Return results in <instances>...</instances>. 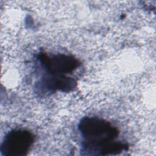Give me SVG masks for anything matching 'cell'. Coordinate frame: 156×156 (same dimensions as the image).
Here are the masks:
<instances>
[{
	"instance_id": "1",
	"label": "cell",
	"mask_w": 156,
	"mask_h": 156,
	"mask_svg": "<svg viewBox=\"0 0 156 156\" xmlns=\"http://www.w3.org/2000/svg\"><path fill=\"white\" fill-rule=\"evenodd\" d=\"M78 129L83 138V155H116L127 150L128 145L115 140L119 131L110 122L99 117H84Z\"/></svg>"
},
{
	"instance_id": "2",
	"label": "cell",
	"mask_w": 156,
	"mask_h": 156,
	"mask_svg": "<svg viewBox=\"0 0 156 156\" xmlns=\"http://www.w3.org/2000/svg\"><path fill=\"white\" fill-rule=\"evenodd\" d=\"M34 141V135L28 130L13 129L4 136L1 144L4 156H24L28 154Z\"/></svg>"
},
{
	"instance_id": "3",
	"label": "cell",
	"mask_w": 156,
	"mask_h": 156,
	"mask_svg": "<svg viewBox=\"0 0 156 156\" xmlns=\"http://www.w3.org/2000/svg\"><path fill=\"white\" fill-rule=\"evenodd\" d=\"M38 60L47 73L53 76H65L80 65V62L73 56L62 54L48 55L41 52L38 55Z\"/></svg>"
}]
</instances>
